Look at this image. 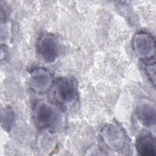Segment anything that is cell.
Masks as SVG:
<instances>
[{"mask_svg": "<svg viewBox=\"0 0 156 156\" xmlns=\"http://www.w3.org/2000/svg\"><path fill=\"white\" fill-rule=\"evenodd\" d=\"M33 117L37 127L49 130H56L62 121V115L58 108L45 101H40L35 104Z\"/></svg>", "mask_w": 156, "mask_h": 156, "instance_id": "obj_1", "label": "cell"}, {"mask_svg": "<svg viewBox=\"0 0 156 156\" xmlns=\"http://www.w3.org/2000/svg\"><path fill=\"white\" fill-rule=\"evenodd\" d=\"M37 49L43 60L51 63L58 57L60 52V44L55 35L44 34L38 40Z\"/></svg>", "mask_w": 156, "mask_h": 156, "instance_id": "obj_2", "label": "cell"}, {"mask_svg": "<svg viewBox=\"0 0 156 156\" xmlns=\"http://www.w3.org/2000/svg\"><path fill=\"white\" fill-rule=\"evenodd\" d=\"M105 144L114 151H121L127 146V139L122 129L116 124H109L101 132Z\"/></svg>", "mask_w": 156, "mask_h": 156, "instance_id": "obj_3", "label": "cell"}, {"mask_svg": "<svg viewBox=\"0 0 156 156\" xmlns=\"http://www.w3.org/2000/svg\"><path fill=\"white\" fill-rule=\"evenodd\" d=\"M132 47L135 53L143 60L155 57V40L148 33H136L132 39Z\"/></svg>", "mask_w": 156, "mask_h": 156, "instance_id": "obj_4", "label": "cell"}, {"mask_svg": "<svg viewBox=\"0 0 156 156\" xmlns=\"http://www.w3.org/2000/svg\"><path fill=\"white\" fill-rule=\"evenodd\" d=\"M29 84L31 89L37 93H45L53 84L50 73L44 68H36L30 73Z\"/></svg>", "mask_w": 156, "mask_h": 156, "instance_id": "obj_5", "label": "cell"}, {"mask_svg": "<svg viewBox=\"0 0 156 156\" xmlns=\"http://www.w3.org/2000/svg\"><path fill=\"white\" fill-rule=\"evenodd\" d=\"M55 91L58 101L66 105L74 102L77 95L75 83L67 77H60L57 80Z\"/></svg>", "mask_w": 156, "mask_h": 156, "instance_id": "obj_6", "label": "cell"}, {"mask_svg": "<svg viewBox=\"0 0 156 156\" xmlns=\"http://www.w3.org/2000/svg\"><path fill=\"white\" fill-rule=\"evenodd\" d=\"M136 116L145 126L151 127L155 123V107L151 102L141 100L136 106Z\"/></svg>", "mask_w": 156, "mask_h": 156, "instance_id": "obj_7", "label": "cell"}, {"mask_svg": "<svg viewBox=\"0 0 156 156\" xmlns=\"http://www.w3.org/2000/svg\"><path fill=\"white\" fill-rule=\"evenodd\" d=\"M136 149L140 155L154 156L156 151L155 137L149 132H143L136 140Z\"/></svg>", "mask_w": 156, "mask_h": 156, "instance_id": "obj_8", "label": "cell"}, {"mask_svg": "<svg viewBox=\"0 0 156 156\" xmlns=\"http://www.w3.org/2000/svg\"><path fill=\"white\" fill-rule=\"evenodd\" d=\"M15 119V115L10 107H5L1 113V126L6 131L10 130Z\"/></svg>", "mask_w": 156, "mask_h": 156, "instance_id": "obj_9", "label": "cell"}, {"mask_svg": "<svg viewBox=\"0 0 156 156\" xmlns=\"http://www.w3.org/2000/svg\"><path fill=\"white\" fill-rule=\"evenodd\" d=\"M143 68L151 83L155 85V57L143 60Z\"/></svg>", "mask_w": 156, "mask_h": 156, "instance_id": "obj_10", "label": "cell"}, {"mask_svg": "<svg viewBox=\"0 0 156 156\" xmlns=\"http://www.w3.org/2000/svg\"><path fill=\"white\" fill-rule=\"evenodd\" d=\"M117 7L121 14L123 15L126 19L130 20L132 23H136L137 20L136 17L130 4H128L125 2H118Z\"/></svg>", "mask_w": 156, "mask_h": 156, "instance_id": "obj_11", "label": "cell"}]
</instances>
